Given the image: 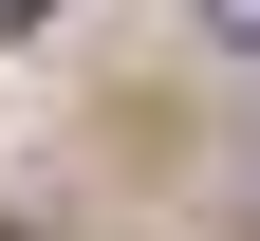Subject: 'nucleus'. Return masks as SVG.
<instances>
[{
	"instance_id": "f03ea898",
	"label": "nucleus",
	"mask_w": 260,
	"mask_h": 241,
	"mask_svg": "<svg viewBox=\"0 0 260 241\" xmlns=\"http://www.w3.org/2000/svg\"><path fill=\"white\" fill-rule=\"evenodd\" d=\"M19 19H38V0H0V38H19Z\"/></svg>"
},
{
	"instance_id": "f257e3e1",
	"label": "nucleus",
	"mask_w": 260,
	"mask_h": 241,
	"mask_svg": "<svg viewBox=\"0 0 260 241\" xmlns=\"http://www.w3.org/2000/svg\"><path fill=\"white\" fill-rule=\"evenodd\" d=\"M205 19H223V38H260V0H205Z\"/></svg>"
}]
</instances>
